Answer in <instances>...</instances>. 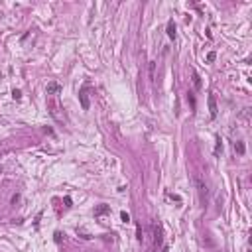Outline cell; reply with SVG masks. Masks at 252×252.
Listing matches in <instances>:
<instances>
[{"mask_svg":"<svg viewBox=\"0 0 252 252\" xmlns=\"http://www.w3.org/2000/svg\"><path fill=\"white\" fill-rule=\"evenodd\" d=\"M48 110H49V114H51L55 120H61V116H59V103H57V97H51V99L48 100Z\"/></svg>","mask_w":252,"mask_h":252,"instance_id":"6da1fadb","label":"cell"},{"mask_svg":"<svg viewBox=\"0 0 252 252\" xmlns=\"http://www.w3.org/2000/svg\"><path fill=\"white\" fill-rule=\"evenodd\" d=\"M195 185H197V193H199V199H201V203L205 205V199H207V185H205V181L201 179L199 175L195 177Z\"/></svg>","mask_w":252,"mask_h":252,"instance_id":"7a4b0ae2","label":"cell"},{"mask_svg":"<svg viewBox=\"0 0 252 252\" xmlns=\"http://www.w3.org/2000/svg\"><path fill=\"white\" fill-rule=\"evenodd\" d=\"M152 230H154V244H162L164 242V236H162V228H160V224L156 223V221H154L152 223Z\"/></svg>","mask_w":252,"mask_h":252,"instance_id":"3957f363","label":"cell"},{"mask_svg":"<svg viewBox=\"0 0 252 252\" xmlns=\"http://www.w3.org/2000/svg\"><path fill=\"white\" fill-rule=\"evenodd\" d=\"M45 91H48V95H51V97H57L59 93H61V85H59V83H55V81H51V83H48Z\"/></svg>","mask_w":252,"mask_h":252,"instance_id":"277c9868","label":"cell"},{"mask_svg":"<svg viewBox=\"0 0 252 252\" xmlns=\"http://www.w3.org/2000/svg\"><path fill=\"white\" fill-rule=\"evenodd\" d=\"M209 112H211V118H217V100H215L213 95H209Z\"/></svg>","mask_w":252,"mask_h":252,"instance_id":"5b68a950","label":"cell"},{"mask_svg":"<svg viewBox=\"0 0 252 252\" xmlns=\"http://www.w3.org/2000/svg\"><path fill=\"white\" fill-rule=\"evenodd\" d=\"M167 36H169L171 39H175V24H173V20L167 22Z\"/></svg>","mask_w":252,"mask_h":252,"instance_id":"8992f818","label":"cell"},{"mask_svg":"<svg viewBox=\"0 0 252 252\" xmlns=\"http://www.w3.org/2000/svg\"><path fill=\"white\" fill-rule=\"evenodd\" d=\"M148 73H150V81H154V79H156V61H150V65H148Z\"/></svg>","mask_w":252,"mask_h":252,"instance_id":"52a82bcc","label":"cell"},{"mask_svg":"<svg viewBox=\"0 0 252 252\" xmlns=\"http://www.w3.org/2000/svg\"><path fill=\"white\" fill-rule=\"evenodd\" d=\"M193 85H195L197 91H201V77H199V73H197V71H193Z\"/></svg>","mask_w":252,"mask_h":252,"instance_id":"ba28073f","label":"cell"},{"mask_svg":"<svg viewBox=\"0 0 252 252\" xmlns=\"http://www.w3.org/2000/svg\"><path fill=\"white\" fill-rule=\"evenodd\" d=\"M109 205H100V207H99V209H97L95 211V217H100V215H105V213H109Z\"/></svg>","mask_w":252,"mask_h":252,"instance_id":"9c48e42d","label":"cell"},{"mask_svg":"<svg viewBox=\"0 0 252 252\" xmlns=\"http://www.w3.org/2000/svg\"><path fill=\"white\" fill-rule=\"evenodd\" d=\"M234 150H236L238 154H244V144L242 142H234Z\"/></svg>","mask_w":252,"mask_h":252,"instance_id":"30bf717a","label":"cell"},{"mask_svg":"<svg viewBox=\"0 0 252 252\" xmlns=\"http://www.w3.org/2000/svg\"><path fill=\"white\" fill-rule=\"evenodd\" d=\"M81 103H83V109H89V103H87V97H85V91H81Z\"/></svg>","mask_w":252,"mask_h":252,"instance_id":"8fae6325","label":"cell"},{"mask_svg":"<svg viewBox=\"0 0 252 252\" xmlns=\"http://www.w3.org/2000/svg\"><path fill=\"white\" fill-rule=\"evenodd\" d=\"M120 219H122L124 223H130V215L126 213V211H122V213H120Z\"/></svg>","mask_w":252,"mask_h":252,"instance_id":"7c38bea8","label":"cell"},{"mask_svg":"<svg viewBox=\"0 0 252 252\" xmlns=\"http://www.w3.org/2000/svg\"><path fill=\"white\" fill-rule=\"evenodd\" d=\"M215 57H217V53H215V51H211L209 55H207V61H209V63H213V61H215Z\"/></svg>","mask_w":252,"mask_h":252,"instance_id":"4fadbf2b","label":"cell"},{"mask_svg":"<svg viewBox=\"0 0 252 252\" xmlns=\"http://www.w3.org/2000/svg\"><path fill=\"white\" fill-rule=\"evenodd\" d=\"M12 95H14V99H20V91L14 89V91H12Z\"/></svg>","mask_w":252,"mask_h":252,"instance_id":"5bb4252c","label":"cell"},{"mask_svg":"<svg viewBox=\"0 0 252 252\" xmlns=\"http://www.w3.org/2000/svg\"><path fill=\"white\" fill-rule=\"evenodd\" d=\"M0 158H2V154H0Z\"/></svg>","mask_w":252,"mask_h":252,"instance_id":"9a60e30c","label":"cell"}]
</instances>
